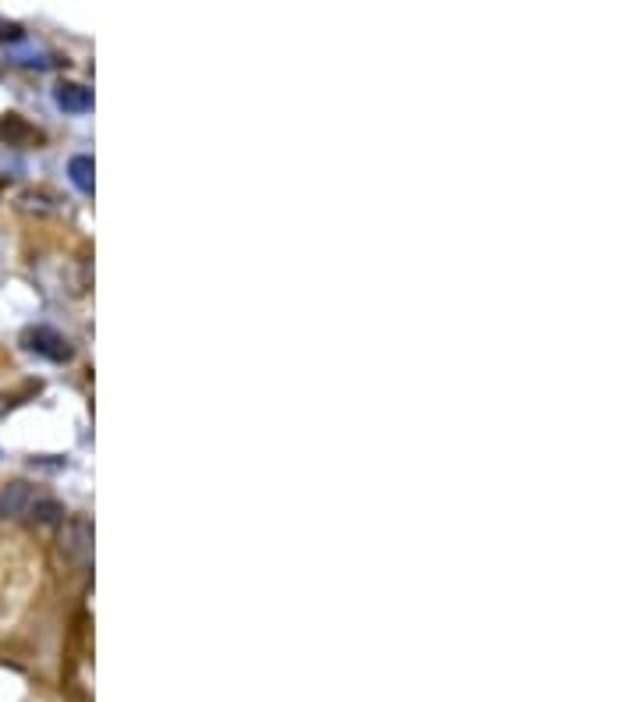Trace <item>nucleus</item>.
Returning a JSON list of instances; mask_svg holds the SVG:
<instances>
[{"label": "nucleus", "mask_w": 638, "mask_h": 702, "mask_svg": "<svg viewBox=\"0 0 638 702\" xmlns=\"http://www.w3.org/2000/svg\"><path fill=\"white\" fill-rule=\"evenodd\" d=\"M64 518H68V511H64L61 500L43 497V493H39L36 504L29 507V518H25V522H36V525H61Z\"/></svg>", "instance_id": "nucleus-4"}, {"label": "nucleus", "mask_w": 638, "mask_h": 702, "mask_svg": "<svg viewBox=\"0 0 638 702\" xmlns=\"http://www.w3.org/2000/svg\"><path fill=\"white\" fill-rule=\"evenodd\" d=\"M54 103L61 110H71V114H82V110L93 107V93L86 86H75V82H64V86L54 89Z\"/></svg>", "instance_id": "nucleus-3"}, {"label": "nucleus", "mask_w": 638, "mask_h": 702, "mask_svg": "<svg viewBox=\"0 0 638 702\" xmlns=\"http://www.w3.org/2000/svg\"><path fill=\"white\" fill-rule=\"evenodd\" d=\"M89 543H93V529H89V522H82V518H78V522H71V529H68V550L75 557H89Z\"/></svg>", "instance_id": "nucleus-6"}, {"label": "nucleus", "mask_w": 638, "mask_h": 702, "mask_svg": "<svg viewBox=\"0 0 638 702\" xmlns=\"http://www.w3.org/2000/svg\"><path fill=\"white\" fill-rule=\"evenodd\" d=\"M0 36L18 39V36H22V32H18V25H11V22H0Z\"/></svg>", "instance_id": "nucleus-7"}, {"label": "nucleus", "mask_w": 638, "mask_h": 702, "mask_svg": "<svg viewBox=\"0 0 638 702\" xmlns=\"http://www.w3.org/2000/svg\"><path fill=\"white\" fill-rule=\"evenodd\" d=\"M39 493L29 483L0 486V518H29V507L36 504Z\"/></svg>", "instance_id": "nucleus-1"}, {"label": "nucleus", "mask_w": 638, "mask_h": 702, "mask_svg": "<svg viewBox=\"0 0 638 702\" xmlns=\"http://www.w3.org/2000/svg\"><path fill=\"white\" fill-rule=\"evenodd\" d=\"M68 178H71V185H75L82 195H93V156H86V153L71 156Z\"/></svg>", "instance_id": "nucleus-5"}, {"label": "nucleus", "mask_w": 638, "mask_h": 702, "mask_svg": "<svg viewBox=\"0 0 638 702\" xmlns=\"http://www.w3.org/2000/svg\"><path fill=\"white\" fill-rule=\"evenodd\" d=\"M25 344H29L32 351H39V355L54 359V362H61V359H68V355H71L68 341H64V337L57 334V330H50V327L29 330V334H25Z\"/></svg>", "instance_id": "nucleus-2"}]
</instances>
